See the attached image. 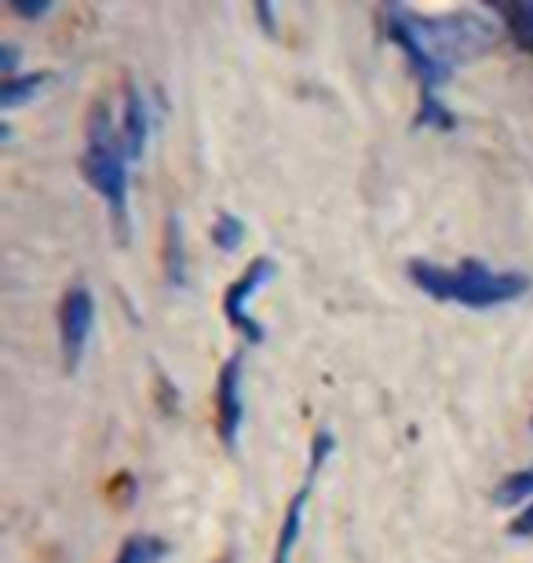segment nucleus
<instances>
[{
  "label": "nucleus",
  "instance_id": "2eb2a0df",
  "mask_svg": "<svg viewBox=\"0 0 533 563\" xmlns=\"http://www.w3.org/2000/svg\"><path fill=\"white\" fill-rule=\"evenodd\" d=\"M508 534H512V538H533V501L515 516L512 527H508Z\"/></svg>",
  "mask_w": 533,
  "mask_h": 563
},
{
  "label": "nucleus",
  "instance_id": "f257e3e1",
  "mask_svg": "<svg viewBox=\"0 0 533 563\" xmlns=\"http://www.w3.org/2000/svg\"><path fill=\"white\" fill-rule=\"evenodd\" d=\"M384 26L388 37L399 44L410 59L417 81H421V114L417 125H442L449 129V110L438 103V92L446 88L460 63L479 59L493 48V22L479 11H446V15H421L410 8H384Z\"/></svg>",
  "mask_w": 533,
  "mask_h": 563
},
{
  "label": "nucleus",
  "instance_id": "9b49d317",
  "mask_svg": "<svg viewBox=\"0 0 533 563\" xmlns=\"http://www.w3.org/2000/svg\"><path fill=\"white\" fill-rule=\"evenodd\" d=\"M165 272L173 286H184L187 282V267H184V234H179V220L168 217V231H165Z\"/></svg>",
  "mask_w": 533,
  "mask_h": 563
},
{
  "label": "nucleus",
  "instance_id": "f03ea898",
  "mask_svg": "<svg viewBox=\"0 0 533 563\" xmlns=\"http://www.w3.org/2000/svg\"><path fill=\"white\" fill-rule=\"evenodd\" d=\"M410 278L421 286L431 300L460 303L471 311L504 308V303L523 300L530 292V278L519 272H493L482 261H460V267H442L431 261H410Z\"/></svg>",
  "mask_w": 533,
  "mask_h": 563
},
{
  "label": "nucleus",
  "instance_id": "ddd939ff",
  "mask_svg": "<svg viewBox=\"0 0 533 563\" xmlns=\"http://www.w3.org/2000/svg\"><path fill=\"white\" fill-rule=\"evenodd\" d=\"M162 553H165V542L146 538V534H132L129 542L121 545V553L113 563H154V560H162Z\"/></svg>",
  "mask_w": 533,
  "mask_h": 563
},
{
  "label": "nucleus",
  "instance_id": "6e6552de",
  "mask_svg": "<svg viewBox=\"0 0 533 563\" xmlns=\"http://www.w3.org/2000/svg\"><path fill=\"white\" fill-rule=\"evenodd\" d=\"M146 136H151V114H146V99L135 85L124 88L121 103V143L129 151V162H140L146 151Z\"/></svg>",
  "mask_w": 533,
  "mask_h": 563
},
{
  "label": "nucleus",
  "instance_id": "f8f14e48",
  "mask_svg": "<svg viewBox=\"0 0 533 563\" xmlns=\"http://www.w3.org/2000/svg\"><path fill=\"white\" fill-rule=\"evenodd\" d=\"M526 498H533V468L512 472V476H504L493 490L497 505H523Z\"/></svg>",
  "mask_w": 533,
  "mask_h": 563
},
{
  "label": "nucleus",
  "instance_id": "1a4fd4ad",
  "mask_svg": "<svg viewBox=\"0 0 533 563\" xmlns=\"http://www.w3.org/2000/svg\"><path fill=\"white\" fill-rule=\"evenodd\" d=\"M497 15L504 19L508 33L523 52L533 55V0H515V4H497Z\"/></svg>",
  "mask_w": 533,
  "mask_h": 563
},
{
  "label": "nucleus",
  "instance_id": "7ed1b4c3",
  "mask_svg": "<svg viewBox=\"0 0 533 563\" xmlns=\"http://www.w3.org/2000/svg\"><path fill=\"white\" fill-rule=\"evenodd\" d=\"M129 151L121 143V132L113 129L107 99L88 107V125H85V179L96 187V195L107 201L110 209V228L129 242L132 220H129Z\"/></svg>",
  "mask_w": 533,
  "mask_h": 563
},
{
  "label": "nucleus",
  "instance_id": "9d476101",
  "mask_svg": "<svg viewBox=\"0 0 533 563\" xmlns=\"http://www.w3.org/2000/svg\"><path fill=\"white\" fill-rule=\"evenodd\" d=\"M48 81H52L48 70H37V74H26V77H11V81H4V88H0V107L15 110L19 103H26V99L37 96L41 85H48Z\"/></svg>",
  "mask_w": 533,
  "mask_h": 563
},
{
  "label": "nucleus",
  "instance_id": "4468645a",
  "mask_svg": "<svg viewBox=\"0 0 533 563\" xmlns=\"http://www.w3.org/2000/svg\"><path fill=\"white\" fill-rule=\"evenodd\" d=\"M242 234H245V223L231 217V212H220L212 223V242H215V250L220 253H234L237 245H242Z\"/></svg>",
  "mask_w": 533,
  "mask_h": 563
},
{
  "label": "nucleus",
  "instance_id": "0eeeda50",
  "mask_svg": "<svg viewBox=\"0 0 533 563\" xmlns=\"http://www.w3.org/2000/svg\"><path fill=\"white\" fill-rule=\"evenodd\" d=\"M215 432L226 450H234L242 432V355L226 358L215 385Z\"/></svg>",
  "mask_w": 533,
  "mask_h": 563
},
{
  "label": "nucleus",
  "instance_id": "39448f33",
  "mask_svg": "<svg viewBox=\"0 0 533 563\" xmlns=\"http://www.w3.org/2000/svg\"><path fill=\"white\" fill-rule=\"evenodd\" d=\"M92 319H96V297L88 286H70L63 297V311H59V336H63V358L66 369L81 366L88 333H92Z\"/></svg>",
  "mask_w": 533,
  "mask_h": 563
},
{
  "label": "nucleus",
  "instance_id": "423d86ee",
  "mask_svg": "<svg viewBox=\"0 0 533 563\" xmlns=\"http://www.w3.org/2000/svg\"><path fill=\"white\" fill-rule=\"evenodd\" d=\"M329 450H333V435L329 432H319L311 443V465H308V476H303V487L292 494L289 509H286V520H281V531H278V542H275V560L270 563H289L292 556V545H297L300 538V523H303V509H308V494L314 487V476H319V468L325 465Z\"/></svg>",
  "mask_w": 533,
  "mask_h": 563
},
{
  "label": "nucleus",
  "instance_id": "dca6fc26",
  "mask_svg": "<svg viewBox=\"0 0 533 563\" xmlns=\"http://www.w3.org/2000/svg\"><path fill=\"white\" fill-rule=\"evenodd\" d=\"M11 8H15L19 15H26V19H41L52 4H22V0H11Z\"/></svg>",
  "mask_w": 533,
  "mask_h": 563
},
{
  "label": "nucleus",
  "instance_id": "20e7f679",
  "mask_svg": "<svg viewBox=\"0 0 533 563\" xmlns=\"http://www.w3.org/2000/svg\"><path fill=\"white\" fill-rule=\"evenodd\" d=\"M270 275H275V261L259 256V261L248 264L245 272L237 275L231 286H226V292H223V314H226V322H231L248 344L264 341V325H256V319L248 314V300H253V292L264 286Z\"/></svg>",
  "mask_w": 533,
  "mask_h": 563
},
{
  "label": "nucleus",
  "instance_id": "f3484780",
  "mask_svg": "<svg viewBox=\"0 0 533 563\" xmlns=\"http://www.w3.org/2000/svg\"><path fill=\"white\" fill-rule=\"evenodd\" d=\"M0 66H4L8 81H11V70H15V48H11V44H4V48H0Z\"/></svg>",
  "mask_w": 533,
  "mask_h": 563
}]
</instances>
